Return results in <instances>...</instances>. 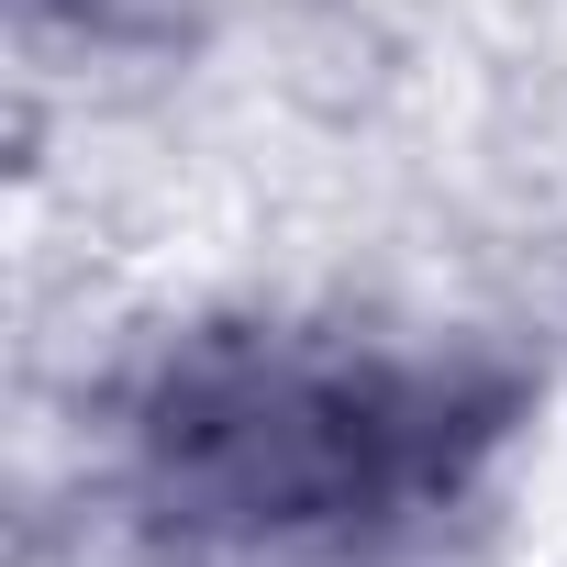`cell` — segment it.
<instances>
[{
  "mask_svg": "<svg viewBox=\"0 0 567 567\" xmlns=\"http://www.w3.org/2000/svg\"><path fill=\"white\" fill-rule=\"evenodd\" d=\"M489 434L501 401H478L445 368L267 334L167 368L145 412V501L189 545L312 567V556H368L379 534L456 501Z\"/></svg>",
  "mask_w": 567,
  "mask_h": 567,
  "instance_id": "1",
  "label": "cell"
}]
</instances>
